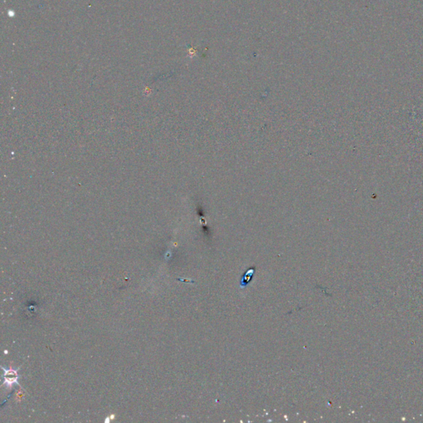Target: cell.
Instances as JSON below:
<instances>
[{
    "label": "cell",
    "instance_id": "obj_1",
    "mask_svg": "<svg viewBox=\"0 0 423 423\" xmlns=\"http://www.w3.org/2000/svg\"><path fill=\"white\" fill-rule=\"evenodd\" d=\"M2 369L3 370V377L4 379L3 385H5L6 388H11L14 384L19 385L18 384V377L19 376H18L17 370H14L12 367L8 370L3 368V367H2Z\"/></svg>",
    "mask_w": 423,
    "mask_h": 423
}]
</instances>
